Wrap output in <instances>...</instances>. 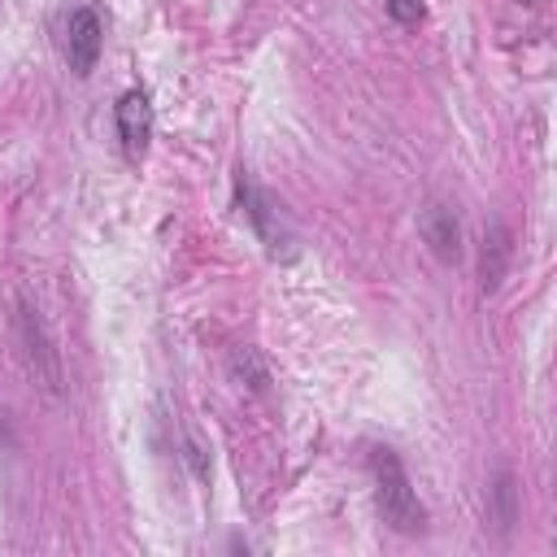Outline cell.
Here are the masks:
<instances>
[{
  "mask_svg": "<svg viewBox=\"0 0 557 557\" xmlns=\"http://www.w3.org/2000/svg\"><path fill=\"white\" fill-rule=\"evenodd\" d=\"M366 461H370V474H374V505H379L383 522L392 531H400V535H418L426 527V509H422V500H418L400 457L379 444V448H370Z\"/></svg>",
  "mask_w": 557,
  "mask_h": 557,
  "instance_id": "6da1fadb",
  "label": "cell"
},
{
  "mask_svg": "<svg viewBox=\"0 0 557 557\" xmlns=\"http://www.w3.org/2000/svg\"><path fill=\"white\" fill-rule=\"evenodd\" d=\"M13 339H17V352H22L26 374H30L48 396H61V392H65V370H61L57 339H52L44 313H39L26 296L13 300Z\"/></svg>",
  "mask_w": 557,
  "mask_h": 557,
  "instance_id": "7a4b0ae2",
  "label": "cell"
},
{
  "mask_svg": "<svg viewBox=\"0 0 557 557\" xmlns=\"http://www.w3.org/2000/svg\"><path fill=\"white\" fill-rule=\"evenodd\" d=\"M235 205H239V213L248 218V226L257 231V239L265 244V252L274 261H292L296 257V226H292L287 209L265 187H257L244 170L235 174Z\"/></svg>",
  "mask_w": 557,
  "mask_h": 557,
  "instance_id": "3957f363",
  "label": "cell"
},
{
  "mask_svg": "<svg viewBox=\"0 0 557 557\" xmlns=\"http://www.w3.org/2000/svg\"><path fill=\"white\" fill-rule=\"evenodd\" d=\"M100 48H104V17L96 4H70L61 13V57L65 65L87 78L100 61Z\"/></svg>",
  "mask_w": 557,
  "mask_h": 557,
  "instance_id": "277c9868",
  "label": "cell"
},
{
  "mask_svg": "<svg viewBox=\"0 0 557 557\" xmlns=\"http://www.w3.org/2000/svg\"><path fill=\"white\" fill-rule=\"evenodd\" d=\"M113 122H117V139H122V152L131 161H139L148 152V139H152V100L144 87H131L117 96L113 104Z\"/></svg>",
  "mask_w": 557,
  "mask_h": 557,
  "instance_id": "5b68a950",
  "label": "cell"
},
{
  "mask_svg": "<svg viewBox=\"0 0 557 557\" xmlns=\"http://www.w3.org/2000/svg\"><path fill=\"white\" fill-rule=\"evenodd\" d=\"M418 231L426 239V248L440 257V261H457L461 257V222L448 205L440 200H426L422 213H418Z\"/></svg>",
  "mask_w": 557,
  "mask_h": 557,
  "instance_id": "8992f818",
  "label": "cell"
},
{
  "mask_svg": "<svg viewBox=\"0 0 557 557\" xmlns=\"http://www.w3.org/2000/svg\"><path fill=\"white\" fill-rule=\"evenodd\" d=\"M509 252H513L509 231L500 222H487V231H483V292H496L500 287L505 265H509Z\"/></svg>",
  "mask_w": 557,
  "mask_h": 557,
  "instance_id": "52a82bcc",
  "label": "cell"
},
{
  "mask_svg": "<svg viewBox=\"0 0 557 557\" xmlns=\"http://www.w3.org/2000/svg\"><path fill=\"white\" fill-rule=\"evenodd\" d=\"M231 374L239 379V387H252V392L270 387V366L257 357V348H235L231 352Z\"/></svg>",
  "mask_w": 557,
  "mask_h": 557,
  "instance_id": "ba28073f",
  "label": "cell"
},
{
  "mask_svg": "<svg viewBox=\"0 0 557 557\" xmlns=\"http://www.w3.org/2000/svg\"><path fill=\"white\" fill-rule=\"evenodd\" d=\"M183 448H187V461H191V470H196V479H209V457H205V444H200V435L187 426V435H183Z\"/></svg>",
  "mask_w": 557,
  "mask_h": 557,
  "instance_id": "9c48e42d",
  "label": "cell"
},
{
  "mask_svg": "<svg viewBox=\"0 0 557 557\" xmlns=\"http://www.w3.org/2000/svg\"><path fill=\"white\" fill-rule=\"evenodd\" d=\"M387 13L400 22V26H418L422 22V0H383Z\"/></svg>",
  "mask_w": 557,
  "mask_h": 557,
  "instance_id": "30bf717a",
  "label": "cell"
},
{
  "mask_svg": "<svg viewBox=\"0 0 557 557\" xmlns=\"http://www.w3.org/2000/svg\"><path fill=\"white\" fill-rule=\"evenodd\" d=\"M496 500H500V527H509V522H513V479H509V474H500Z\"/></svg>",
  "mask_w": 557,
  "mask_h": 557,
  "instance_id": "8fae6325",
  "label": "cell"
}]
</instances>
